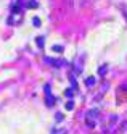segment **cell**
<instances>
[{
    "mask_svg": "<svg viewBox=\"0 0 127 134\" xmlns=\"http://www.w3.org/2000/svg\"><path fill=\"white\" fill-rule=\"evenodd\" d=\"M85 84H87V86H93V84H95V79H93V78H87V79H85Z\"/></svg>",
    "mask_w": 127,
    "mask_h": 134,
    "instance_id": "6da1fadb",
    "label": "cell"
},
{
    "mask_svg": "<svg viewBox=\"0 0 127 134\" xmlns=\"http://www.w3.org/2000/svg\"><path fill=\"white\" fill-rule=\"evenodd\" d=\"M37 44H39V47H44V37H39V39H37Z\"/></svg>",
    "mask_w": 127,
    "mask_h": 134,
    "instance_id": "7a4b0ae2",
    "label": "cell"
},
{
    "mask_svg": "<svg viewBox=\"0 0 127 134\" xmlns=\"http://www.w3.org/2000/svg\"><path fill=\"white\" fill-rule=\"evenodd\" d=\"M27 7H29V8H34V7H37V3L32 0V2H27Z\"/></svg>",
    "mask_w": 127,
    "mask_h": 134,
    "instance_id": "3957f363",
    "label": "cell"
},
{
    "mask_svg": "<svg viewBox=\"0 0 127 134\" xmlns=\"http://www.w3.org/2000/svg\"><path fill=\"white\" fill-rule=\"evenodd\" d=\"M72 107H74L72 102H68V103H66V108H68V110H72Z\"/></svg>",
    "mask_w": 127,
    "mask_h": 134,
    "instance_id": "277c9868",
    "label": "cell"
},
{
    "mask_svg": "<svg viewBox=\"0 0 127 134\" xmlns=\"http://www.w3.org/2000/svg\"><path fill=\"white\" fill-rule=\"evenodd\" d=\"M53 50H55V52H63V49H61L60 45H55V47H53Z\"/></svg>",
    "mask_w": 127,
    "mask_h": 134,
    "instance_id": "5b68a950",
    "label": "cell"
},
{
    "mask_svg": "<svg viewBox=\"0 0 127 134\" xmlns=\"http://www.w3.org/2000/svg\"><path fill=\"white\" fill-rule=\"evenodd\" d=\"M34 24L35 26H40V20H39V18H34Z\"/></svg>",
    "mask_w": 127,
    "mask_h": 134,
    "instance_id": "8992f818",
    "label": "cell"
}]
</instances>
